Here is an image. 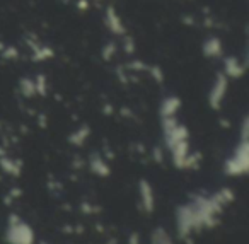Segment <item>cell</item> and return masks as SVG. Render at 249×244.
<instances>
[{
  "mask_svg": "<svg viewBox=\"0 0 249 244\" xmlns=\"http://www.w3.org/2000/svg\"><path fill=\"white\" fill-rule=\"evenodd\" d=\"M106 24L107 28L113 31V35H124V28H123V22H121V18L116 14L113 7H109L106 11Z\"/></svg>",
  "mask_w": 249,
  "mask_h": 244,
  "instance_id": "1",
  "label": "cell"
},
{
  "mask_svg": "<svg viewBox=\"0 0 249 244\" xmlns=\"http://www.w3.org/2000/svg\"><path fill=\"white\" fill-rule=\"evenodd\" d=\"M203 52L207 56H220L222 53V43L217 38H210L205 41L203 45Z\"/></svg>",
  "mask_w": 249,
  "mask_h": 244,
  "instance_id": "2",
  "label": "cell"
},
{
  "mask_svg": "<svg viewBox=\"0 0 249 244\" xmlns=\"http://www.w3.org/2000/svg\"><path fill=\"white\" fill-rule=\"evenodd\" d=\"M225 72H227L231 77H239L242 72H244V69H242V65L239 63L237 58L231 56V58H225Z\"/></svg>",
  "mask_w": 249,
  "mask_h": 244,
  "instance_id": "3",
  "label": "cell"
},
{
  "mask_svg": "<svg viewBox=\"0 0 249 244\" xmlns=\"http://www.w3.org/2000/svg\"><path fill=\"white\" fill-rule=\"evenodd\" d=\"M225 89H227V79H225L224 75H218L217 82H215V86H213V91H212V103H213L215 99L224 97Z\"/></svg>",
  "mask_w": 249,
  "mask_h": 244,
  "instance_id": "4",
  "label": "cell"
}]
</instances>
